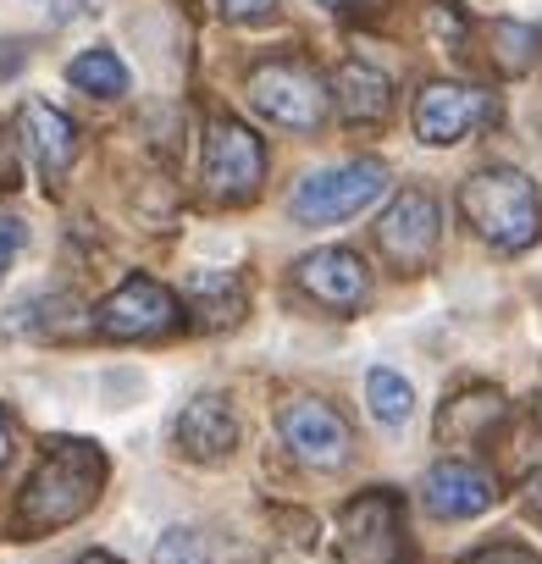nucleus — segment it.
Wrapping results in <instances>:
<instances>
[{"instance_id":"nucleus-1","label":"nucleus","mask_w":542,"mask_h":564,"mask_svg":"<svg viewBox=\"0 0 542 564\" xmlns=\"http://www.w3.org/2000/svg\"><path fill=\"white\" fill-rule=\"evenodd\" d=\"M100 487H106V454H100V443L51 437L40 470L18 492V531L23 536H45V531H62V525L84 520L95 509Z\"/></svg>"},{"instance_id":"nucleus-2","label":"nucleus","mask_w":542,"mask_h":564,"mask_svg":"<svg viewBox=\"0 0 542 564\" xmlns=\"http://www.w3.org/2000/svg\"><path fill=\"white\" fill-rule=\"evenodd\" d=\"M459 210L465 221L476 227L481 243L503 249V254H520L536 243L542 232V205H536V188L525 172L514 166H481L459 183Z\"/></svg>"},{"instance_id":"nucleus-3","label":"nucleus","mask_w":542,"mask_h":564,"mask_svg":"<svg viewBox=\"0 0 542 564\" xmlns=\"http://www.w3.org/2000/svg\"><path fill=\"white\" fill-rule=\"evenodd\" d=\"M249 106L265 117V122H278L289 133H316L327 106H333V89L327 78L300 62V56H271V62H254L249 67Z\"/></svg>"},{"instance_id":"nucleus-4","label":"nucleus","mask_w":542,"mask_h":564,"mask_svg":"<svg viewBox=\"0 0 542 564\" xmlns=\"http://www.w3.org/2000/svg\"><path fill=\"white\" fill-rule=\"evenodd\" d=\"M338 564H410L404 503L393 487H366L338 514Z\"/></svg>"},{"instance_id":"nucleus-5","label":"nucleus","mask_w":542,"mask_h":564,"mask_svg":"<svg viewBox=\"0 0 542 564\" xmlns=\"http://www.w3.org/2000/svg\"><path fill=\"white\" fill-rule=\"evenodd\" d=\"M382 188H388V166L377 155H360V161L311 172L289 194V216L305 221V227H327V221H344V216H360L366 205H377Z\"/></svg>"},{"instance_id":"nucleus-6","label":"nucleus","mask_w":542,"mask_h":564,"mask_svg":"<svg viewBox=\"0 0 542 564\" xmlns=\"http://www.w3.org/2000/svg\"><path fill=\"white\" fill-rule=\"evenodd\" d=\"M265 183V144L238 117L205 122V194L216 205H249Z\"/></svg>"},{"instance_id":"nucleus-7","label":"nucleus","mask_w":542,"mask_h":564,"mask_svg":"<svg viewBox=\"0 0 542 564\" xmlns=\"http://www.w3.org/2000/svg\"><path fill=\"white\" fill-rule=\"evenodd\" d=\"M498 122V95H487V89H476V84H426L421 95H415V133H421V144H459V139H470V133H481V128H492Z\"/></svg>"},{"instance_id":"nucleus-8","label":"nucleus","mask_w":542,"mask_h":564,"mask_svg":"<svg viewBox=\"0 0 542 564\" xmlns=\"http://www.w3.org/2000/svg\"><path fill=\"white\" fill-rule=\"evenodd\" d=\"M183 322L177 300L161 289L155 276H128L122 289L95 311V327L111 338V344H144V338H166L172 327Z\"/></svg>"},{"instance_id":"nucleus-9","label":"nucleus","mask_w":542,"mask_h":564,"mask_svg":"<svg viewBox=\"0 0 542 564\" xmlns=\"http://www.w3.org/2000/svg\"><path fill=\"white\" fill-rule=\"evenodd\" d=\"M437 238H443V210H437V199L426 194V188H404L393 205H388V216L377 221V249L388 254V265L393 271H421L432 254H437Z\"/></svg>"},{"instance_id":"nucleus-10","label":"nucleus","mask_w":542,"mask_h":564,"mask_svg":"<svg viewBox=\"0 0 542 564\" xmlns=\"http://www.w3.org/2000/svg\"><path fill=\"white\" fill-rule=\"evenodd\" d=\"M278 426H283L289 454H294L300 465H311V470H344L349 454H355L349 421H344L333 404H322V399H294Z\"/></svg>"},{"instance_id":"nucleus-11","label":"nucleus","mask_w":542,"mask_h":564,"mask_svg":"<svg viewBox=\"0 0 542 564\" xmlns=\"http://www.w3.org/2000/svg\"><path fill=\"white\" fill-rule=\"evenodd\" d=\"M294 282L322 305V311H338V316H349V311H360L366 305V294H371V271H366V260L355 254V249H311V254H300V265H294Z\"/></svg>"},{"instance_id":"nucleus-12","label":"nucleus","mask_w":542,"mask_h":564,"mask_svg":"<svg viewBox=\"0 0 542 564\" xmlns=\"http://www.w3.org/2000/svg\"><path fill=\"white\" fill-rule=\"evenodd\" d=\"M18 139L34 155V166H40L45 183H62L67 166L78 161V128H73V117L56 111V106H45V100H23L18 106Z\"/></svg>"},{"instance_id":"nucleus-13","label":"nucleus","mask_w":542,"mask_h":564,"mask_svg":"<svg viewBox=\"0 0 542 564\" xmlns=\"http://www.w3.org/2000/svg\"><path fill=\"white\" fill-rule=\"evenodd\" d=\"M421 498L437 520H470V514H487L498 503V481L481 470V465H465V459H443L426 470L421 481Z\"/></svg>"},{"instance_id":"nucleus-14","label":"nucleus","mask_w":542,"mask_h":564,"mask_svg":"<svg viewBox=\"0 0 542 564\" xmlns=\"http://www.w3.org/2000/svg\"><path fill=\"white\" fill-rule=\"evenodd\" d=\"M172 437H177V448H183L188 459L216 465V459H227V454L238 448V415H232V404H227L221 393H194V399L183 404Z\"/></svg>"},{"instance_id":"nucleus-15","label":"nucleus","mask_w":542,"mask_h":564,"mask_svg":"<svg viewBox=\"0 0 542 564\" xmlns=\"http://www.w3.org/2000/svg\"><path fill=\"white\" fill-rule=\"evenodd\" d=\"M503 415H509L503 393L487 388V382H476V388H459V393L437 410V437H443L448 448H476V443H487V437L503 426Z\"/></svg>"},{"instance_id":"nucleus-16","label":"nucleus","mask_w":542,"mask_h":564,"mask_svg":"<svg viewBox=\"0 0 542 564\" xmlns=\"http://www.w3.org/2000/svg\"><path fill=\"white\" fill-rule=\"evenodd\" d=\"M333 106H338V117L349 128H377L393 111V84L371 62H344L333 73Z\"/></svg>"},{"instance_id":"nucleus-17","label":"nucleus","mask_w":542,"mask_h":564,"mask_svg":"<svg viewBox=\"0 0 542 564\" xmlns=\"http://www.w3.org/2000/svg\"><path fill=\"white\" fill-rule=\"evenodd\" d=\"M183 294H188V316L199 327H232L243 316V289L227 271H194Z\"/></svg>"},{"instance_id":"nucleus-18","label":"nucleus","mask_w":542,"mask_h":564,"mask_svg":"<svg viewBox=\"0 0 542 564\" xmlns=\"http://www.w3.org/2000/svg\"><path fill=\"white\" fill-rule=\"evenodd\" d=\"M487 40H492V67L509 73V78L531 73L536 56H542V34H536L531 23H509V18H498V23L487 29Z\"/></svg>"},{"instance_id":"nucleus-19","label":"nucleus","mask_w":542,"mask_h":564,"mask_svg":"<svg viewBox=\"0 0 542 564\" xmlns=\"http://www.w3.org/2000/svg\"><path fill=\"white\" fill-rule=\"evenodd\" d=\"M67 78L84 89V95H100V100H122L128 95V67L117 62V51H84L67 62Z\"/></svg>"},{"instance_id":"nucleus-20","label":"nucleus","mask_w":542,"mask_h":564,"mask_svg":"<svg viewBox=\"0 0 542 564\" xmlns=\"http://www.w3.org/2000/svg\"><path fill=\"white\" fill-rule=\"evenodd\" d=\"M366 404H371V415H377L382 426H404V421L415 415L410 382H404L399 371H388V366H377V371L366 377Z\"/></svg>"},{"instance_id":"nucleus-21","label":"nucleus","mask_w":542,"mask_h":564,"mask_svg":"<svg viewBox=\"0 0 542 564\" xmlns=\"http://www.w3.org/2000/svg\"><path fill=\"white\" fill-rule=\"evenodd\" d=\"M155 564H210V553H205L199 531H183V525H172V531L155 542Z\"/></svg>"},{"instance_id":"nucleus-22","label":"nucleus","mask_w":542,"mask_h":564,"mask_svg":"<svg viewBox=\"0 0 542 564\" xmlns=\"http://www.w3.org/2000/svg\"><path fill=\"white\" fill-rule=\"evenodd\" d=\"M432 34H437L454 56H470V51H465V45H470V29H465L459 7H448V0H443V7H432Z\"/></svg>"},{"instance_id":"nucleus-23","label":"nucleus","mask_w":542,"mask_h":564,"mask_svg":"<svg viewBox=\"0 0 542 564\" xmlns=\"http://www.w3.org/2000/svg\"><path fill=\"white\" fill-rule=\"evenodd\" d=\"M459 564H542L531 547H520V542H492V547H476V553H465Z\"/></svg>"},{"instance_id":"nucleus-24","label":"nucleus","mask_w":542,"mask_h":564,"mask_svg":"<svg viewBox=\"0 0 542 564\" xmlns=\"http://www.w3.org/2000/svg\"><path fill=\"white\" fill-rule=\"evenodd\" d=\"M221 12H227L232 23H260V18L278 12V0H221Z\"/></svg>"},{"instance_id":"nucleus-25","label":"nucleus","mask_w":542,"mask_h":564,"mask_svg":"<svg viewBox=\"0 0 542 564\" xmlns=\"http://www.w3.org/2000/svg\"><path fill=\"white\" fill-rule=\"evenodd\" d=\"M520 503H525V514H531V520H542V465L520 481Z\"/></svg>"},{"instance_id":"nucleus-26","label":"nucleus","mask_w":542,"mask_h":564,"mask_svg":"<svg viewBox=\"0 0 542 564\" xmlns=\"http://www.w3.org/2000/svg\"><path fill=\"white\" fill-rule=\"evenodd\" d=\"M18 249H23V221H0V271L12 265Z\"/></svg>"},{"instance_id":"nucleus-27","label":"nucleus","mask_w":542,"mask_h":564,"mask_svg":"<svg viewBox=\"0 0 542 564\" xmlns=\"http://www.w3.org/2000/svg\"><path fill=\"white\" fill-rule=\"evenodd\" d=\"M12 454H18V426H12V415L0 410V470L12 465Z\"/></svg>"},{"instance_id":"nucleus-28","label":"nucleus","mask_w":542,"mask_h":564,"mask_svg":"<svg viewBox=\"0 0 542 564\" xmlns=\"http://www.w3.org/2000/svg\"><path fill=\"white\" fill-rule=\"evenodd\" d=\"M0 188H18V161L7 150V133H0Z\"/></svg>"},{"instance_id":"nucleus-29","label":"nucleus","mask_w":542,"mask_h":564,"mask_svg":"<svg viewBox=\"0 0 542 564\" xmlns=\"http://www.w3.org/2000/svg\"><path fill=\"white\" fill-rule=\"evenodd\" d=\"M531 415H536V426H542V377H536V393H531Z\"/></svg>"},{"instance_id":"nucleus-30","label":"nucleus","mask_w":542,"mask_h":564,"mask_svg":"<svg viewBox=\"0 0 542 564\" xmlns=\"http://www.w3.org/2000/svg\"><path fill=\"white\" fill-rule=\"evenodd\" d=\"M73 564H117L111 553H84V558H73Z\"/></svg>"},{"instance_id":"nucleus-31","label":"nucleus","mask_w":542,"mask_h":564,"mask_svg":"<svg viewBox=\"0 0 542 564\" xmlns=\"http://www.w3.org/2000/svg\"><path fill=\"white\" fill-rule=\"evenodd\" d=\"M322 7H333V12H344V7H349V0H322Z\"/></svg>"}]
</instances>
